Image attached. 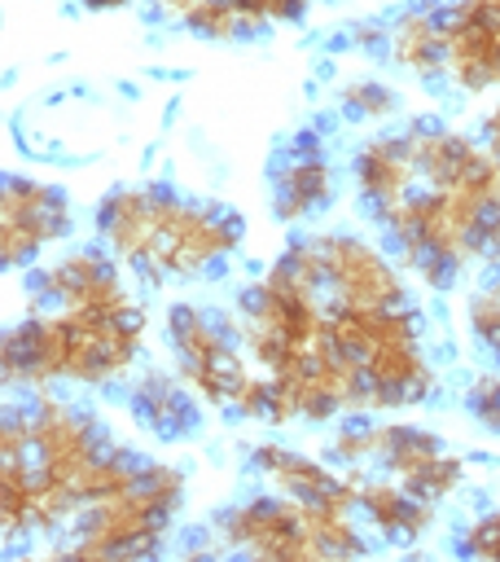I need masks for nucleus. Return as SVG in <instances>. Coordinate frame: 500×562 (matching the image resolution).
Returning <instances> with one entry per match:
<instances>
[{
  "mask_svg": "<svg viewBox=\"0 0 500 562\" xmlns=\"http://www.w3.org/2000/svg\"><path fill=\"white\" fill-rule=\"evenodd\" d=\"M346 176L382 246L425 290L500 259V158L430 114L351 149Z\"/></svg>",
  "mask_w": 500,
  "mask_h": 562,
  "instance_id": "1",
  "label": "nucleus"
},
{
  "mask_svg": "<svg viewBox=\"0 0 500 562\" xmlns=\"http://www.w3.org/2000/svg\"><path fill=\"white\" fill-rule=\"evenodd\" d=\"M145 452L61 386L13 391L0 422V527L9 544L61 536L92 501L136 479Z\"/></svg>",
  "mask_w": 500,
  "mask_h": 562,
  "instance_id": "2",
  "label": "nucleus"
},
{
  "mask_svg": "<svg viewBox=\"0 0 500 562\" xmlns=\"http://www.w3.org/2000/svg\"><path fill=\"white\" fill-rule=\"evenodd\" d=\"M96 241L149 290L219 277L246 241V220L167 180L114 184L92 206Z\"/></svg>",
  "mask_w": 500,
  "mask_h": 562,
  "instance_id": "3",
  "label": "nucleus"
},
{
  "mask_svg": "<svg viewBox=\"0 0 500 562\" xmlns=\"http://www.w3.org/2000/svg\"><path fill=\"white\" fill-rule=\"evenodd\" d=\"M145 307H26L0 342V373L9 391H101L127 382L145 356Z\"/></svg>",
  "mask_w": 500,
  "mask_h": 562,
  "instance_id": "4",
  "label": "nucleus"
},
{
  "mask_svg": "<svg viewBox=\"0 0 500 562\" xmlns=\"http://www.w3.org/2000/svg\"><path fill=\"white\" fill-rule=\"evenodd\" d=\"M211 540L219 553H241L259 562H338L364 558L373 549L360 509L307 505L276 487L246 492L215 509Z\"/></svg>",
  "mask_w": 500,
  "mask_h": 562,
  "instance_id": "5",
  "label": "nucleus"
},
{
  "mask_svg": "<svg viewBox=\"0 0 500 562\" xmlns=\"http://www.w3.org/2000/svg\"><path fill=\"white\" fill-rule=\"evenodd\" d=\"M189 479L171 461L145 457L132 483L118 492L83 505L61 536L44 549L48 558H75V562H132L154 558L167 549L175 518L184 509Z\"/></svg>",
  "mask_w": 500,
  "mask_h": 562,
  "instance_id": "6",
  "label": "nucleus"
},
{
  "mask_svg": "<svg viewBox=\"0 0 500 562\" xmlns=\"http://www.w3.org/2000/svg\"><path fill=\"white\" fill-rule=\"evenodd\" d=\"M325 457L351 474H386L412 496L439 505L465 483V461L417 422H377V413H346L325 439Z\"/></svg>",
  "mask_w": 500,
  "mask_h": 562,
  "instance_id": "7",
  "label": "nucleus"
},
{
  "mask_svg": "<svg viewBox=\"0 0 500 562\" xmlns=\"http://www.w3.org/2000/svg\"><path fill=\"white\" fill-rule=\"evenodd\" d=\"M162 338L171 351V369L197 391V400L215 413H232L250 378L259 373L232 312L175 299L162 312Z\"/></svg>",
  "mask_w": 500,
  "mask_h": 562,
  "instance_id": "8",
  "label": "nucleus"
},
{
  "mask_svg": "<svg viewBox=\"0 0 500 562\" xmlns=\"http://www.w3.org/2000/svg\"><path fill=\"white\" fill-rule=\"evenodd\" d=\"M311 237V259H316V281L320 294L346 307H399L412 303L408 290V272L399 268V259L351 228H325V233H307Z\"/></svg>",
  "mask_w": 500,
  "mask_h": 562,
  "instance_id": "9",
  "label": "nucleus"
},
{
  "mask_svg": "<svg viewBox=\"0 0 500 562\" xmlns=\"http://www.w3.org/2000/svg\"><path fill=\"white\" fill-rule=\"evenodd\" d=\"M75 233V202L61 184L4 171L0 180V263L4 272H26L53 255Z\"/></svg>",
  "mask_w": 500,
  "mask_h": 562,
  "instance_id": "10",
  "label": "nucleus"
},
{
  "mask_svg": "<svg viewBox=\"0 0 500 562\" xmlns=\"http://www.w3.org/2000/svg\"><path fill=\"white\" fill-rule=\"evenodd\" d=\"M26 307H118V303H136L127 268L101 246V241H83V246H61L48 259L26 268L22 281Z\"/></svg>",
  "mask_w": 500,
  "mask_h": 562,
  "instance_id": "11",
  "label": "nucleus"
},
{
  "mask_svg": "<svg viewBox=\"0 0 500 562\" xmlns=\"http://www.w3.org/2000/svg\"><path fill=\"white\" fill-rule=\"evenodd\" d=\"M443 83L465 97L500 88V0H439Z\"/></svg>",
  "mask_w": 500,
  "mask_h": 562,
  "instance_id": "12",
  "label": "nucleus"
},
{
  "mask_svg": "<svg viewBox=\"0 0 500 562\" xmlns=\"http://www.w3.org/2000/svg\"><path fill=\"white\" fill-rule=\"evenodd\" d=\"M268 193H272V215L294 228L333 206L338 167L316 127H303L289 140H281V149L268 162Z\"/></svg>",
  "mask_w": 500,
  "mask_h": 562,
  "instance_id": "13",
  "label": "nucleus"
},
{
  "mask_svg": "<svg viewBox=\"0 0 500 562\" xmlns=\"http://www.w3.org/2000/svg\"><path fill=\"white\" fill-rule=\"evenodd\" d=\"M246 465L250 474L263 483V487H276L294 501H307V505H338V509H355V492H360V479L342 465H333L329 457H311V452H298V448H285L276 439H259L246 448Z\"/></svg>",
  "mask_w": 500,
  "mask_h": 562,
  "instance_id": "14",
  "label": "nucleus"
},
{
  "mask_svg": "<svg viewBox=\"0 0 500 562\" xmlns=\"http://www.w3.org/2000/svg\"><path fill=\"white\" fill-rule=\"evenodd\" d=\"M123 408L158 443L193 439L202 430V413H206L197 391L175 369H162V364H140L123 382Z\"/></svg>",
  "mask_w": 500,
  "mask_h": 562,
  "instance_id": "15",
  "label": "nucleus"
},
{
  "mask_svg": "<svg viewBox=\"0 0 500 562\" xmlns=\"http://www.w3.org/2000/svg\"><path fill=\"white\" fill-rule=\"evenodd\" d=\"M360 479V492H355V509L360 518L368 522V536L382 540V544H417L430 527H434V505L412 496L408 487H399L395 479L386 474H355Z\"/></svg>",
  "mask_w": 500,
  "mask_h": 562,
  "instance_id": "16",
  "label": "nucleus"
},
{
  "mask_svg": "<svg viewBox=\"0 0 500 562\" xmlns=\"http://www.w3.org/2000/svg\"><path fill=\"white\" fill-rule=\"evenodd\" d=\"M386 53L390 61L421 79L443 83V31H439V0H412L386 22Z\"/></svg>",
  "mask_w": 500,
  "mask_h": 562,
  "instance_id": "17",
  "label": "nucleus"
},
{
  "mask_svg": "<svg viewBox=\"0 0 500 562\" xmlns=\"http://www.w3.org/2000/svg\"><path fill=\"white\" fill-rule=\"evenodd\" d=\"M399 110V92L377 75H355L338 88V114L351 123H386Z\"/></svg>",
  "mask_w": 500,
  "mask_h": 562,
  "instance_id": "18",
  "label": "nucleus"
},
{
  "mask_svg": "<svg viewBox=\"0 0 500 562\" xmlns=\"http://www.w3.org/2000/svg\"><path fill=\"white\" fill-rule=\"evenodd\" d=\"M465 325H469V338L500 364V259L469 290V299H465Z\"/></svg>",
  "mask_w": 500,
  "mask_h": 562,
  "instance_id": "19",
  "label": "nucleus"
},
{
  "mask_svg": "<svg viewBox=\"0 0 500 562\" xmlns=\"http://www.w3.org/2000/svg\"><path fill=\"white\" fill-rule=\"evenodd\" d=\"M228 13L241 22V35H263L272 26H289V22H303L311 0H224Z\"/></svg>",
  "mask_w": 500,
  "mask_h": 562,
  "instance_id": "20",
  "label": "nucleus"
},
{
  "mask_svg": "<svg viewBox=\"0 0 500 562\" xmlns=\"http://www.w3.org/2000/svg\"><path fill=\"white\" fill-rule=\"evenodd\" d=\"M452 549H456L461 558L500 562V505H496V509H487V514H478L469 527H461V531H456V540H452Z\"/></svg>",
  "mask_w": 500,
  "mask_h": 562,
  "instance_id": "21",
  "label": "nucleus"
},
{
  "mask_svg": "<svg viewBox=\"0 0 500 562\" xmlns=\"http://www.w3.org/2000/svg\"><path fill=\"white\" fill-rule=\"evenodd\" d=\"M465 408L469 417L482 426V430H496L500 435V364L478 373L469 386H465Z\"/></svg>",
  "mask_w": 500,
  "mask_h": 562,
  "instance_id": "22",
  "label": "nucleus"
},
{
  "mask_svg": "<svg viewBox=\"0 0 500 562\" xmlns=\"http://www.w3.org/2000/svg\"><path fill=\"white\" fill-rule=\"evenodd\" d=\"M202 0H149V9L158 13V18H167V22H175V26H184V18L197 9Z\"/></svg>",
  "mask_w": 500,
  "mask_h": 562,
  "instance_id": "23",
  "label": "nucleus"
},
{
  "mask_svg": "<svg viewBox=\"0 0 500 562\" xmlns=\"http://www.w3.org/2000/svg\"><path fill=\"white\" fill-rule=\"evenodd\" d=\"M482 145H487V149L500 158V101H496V105L482 114Z\"/></svg>",
  "mask_w": 500,
  "mask_h": 562,
  "instance_id": "24",
  "label": "nucleus"
},
{
  "mask_svg": "<svg viewBox=\"0 0 500 562\" xmlns=\"http://www.w3.org/2000/svg\"><path fill=\"white\" fill-rule=\"evenodd\" d=\"M79 9H92V13H105V9H127L132 0H75Z\"/></svg>",
  "mask_w": 500,
  "mask_h": 562,
  "instance_id": "25",
  "label": "nucleus"
}]
</instances>
